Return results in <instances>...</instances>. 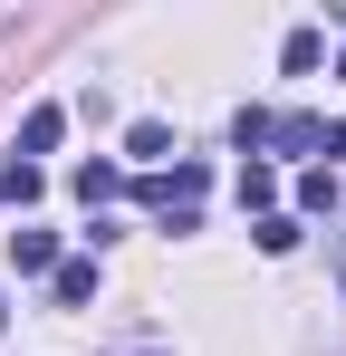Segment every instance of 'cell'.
<instances>
[{
    "instance_id": "3957f363",
    "label": "cell",
    "mask_w": 346,
    "mask_h": 356,
    "mask_svg": "<svg viewBox=\"0 0 346 356\" xmlns=\"http://www.w3.org/2000/svg\"><path fill=\"white\" fill-rule=\"evenodd\" d=\"M97 298V260H58V308H87Z\"/></svg>"
},
{
    "instance_id": "277c9868",
    "label": "cell",
    "mask_w": 346,
    "mask_h": 356,
    "mask_svg": "<svg viewBox=\"0 0 346 356\" xmlns=\"http://www.w3.org/2000/svg\"><path fill=\"white\" fill-rule=\"evenodd\" d=\"M106 193H125V174H115V164H77V202H87V212H97Z\"/></svg>"
},
{
    "instance_id": "52a82bcc",
    "label": "cell",
    "mask_w": 346,
    "mask_h": 356,
    "mask_svg": "<svg viewBox=\"0 0 346 356\" xmlns=\"http://www.w3.org/2000/svg\"><path fill=\"white\" fill-rule=\"evenodd\" d=\"M318 49H327L318 29H288V49H279V67H288V77H308V67H318Z\"/></svg>"
},
{
    "instance_id": "30bf717a",
    "label": "cell",
    "mask_w": 346,
    "mask_h": 356,
    "mask_svg": "<svg viewBox=\"0 0 346 356\" xmlns=\"http://www.w3.org/2000/svg\"><path fill=\"white\" fill-rule=\"evenodd\" d=\"M0 202H39V164H10L0 174Z\"/></svg>"
},
{
    "instance_id": "5b68a950",
    "label": "cell",
    "mask_w": 346,
    "mask_h": 356,
    "mask_svg": "<svg viewBox=\"0 0 346 356\" xmlns=\"http://www.w3.org/2000/svg\"><path fill=\"white\" fill-rule=\"evenodd\" d=\"M231 145L260 154V145H270V106H240V116H231Z\"/></svg>"
},
{
    "instance_id": "9c48e42d",
    "label": "cell",
    "mask_w": 346,
    "mask_h": 356,
    "mask_svg": "<svg viewBox=\"0 0 346 356\" xmlns=\"http://www.w3.org/2000/svg\"><path fill=\"white\" fill-rule=\"evenodd\" d=\"M10 250H19V270H49V260H58L49 232H10Z\"/></svg>"
},
{
    "instance_id": "4fadbf2b",
    "label": "cell",
    "mask_w": 346,
    "mask_h": 356,
    "mask_svg": "<svg viewBox=\"0 0 346 356\" xmlns=\"http://www.w3.org/2000/svg\"><path fill=\"white\" fill-rule=\"evenodd\" d=\"M0 327H10V308H0Z\"/></svg>"
},
{
    "instance_id": "ba28073f",
    "label": "cell",
    "mask_w": 346,
    "mask_h": 356,
    "mask_svg": "<svg viewBox=\"0 0 346 356\" xmlns=\"http://www.w3.org/2000/svg\"><path fill=\"white\" fill-rule=\"evenodd\" d=\"M164 145H173V135H164V125H154V116H135V125H125V154H145V164H154Z\"/></svg>"
},
{
    "instance_id": "7a4b0ae2",
    "label": "cell",
    "mask_w": 346,
    "mask_h": 356,
    "mask_svg": "<svg viewBox=\"0 0 346 356\" xmlns=\"http://www.w3.org/2000/svg\"><path fill=\"white\" fill-rule=\"evenodd\" d=\"M58 135H67V106H29V125H19V164H29V154H49Z\"/></svg>"
},
{
    "instance_id": "8fae6325",
    "label": "cell",
    "mask_w": 346,
    "mask_h": 356,
    "mask_svg": "<svg viewBox=\"0 0 346 356\" xmlns=\"http://www.w3.org/2000/svg\"><path fill=\"white\" fill-rule=\"evenodd\" d=\"M260 250H270V260H279V250H298V222H288V212H270V222H260Z\"/></svg>"
},
{
    "instance_id": "8992f818",
    "label": "cell",
    "mask_w": 346,
    "mask_h": 356,
    "mask_svg": "<svg viewBox=\"0 0 346 356\" xmlns=\"http://www.w3.org/2000/svg\"><path fill=\"white\" fill-rule=\"evenodd\" d=\"M298 202H308V212H337V174L308 164V174H298Z\"/></svg>"
},
{
    "instance_id": "7c38bea8",
    "label": "cell",
    "mask_w": 346,
    "mask_h": 356,
    "mask_svg": "<svg viewBox=\"0 0 346 356\" xmlns=\"http://www.w3.org/2000/svg\"><path fill=\"white\" fill-rule=\"evenodd\" d=\"M337 77H346V49H337Z\"/></svg>"
},
{
    "instance_id": "6da1fadb",
    "label": "cell",
    "mask_w": 346,
    "mask_h": 356,
    "mask_svg": "<svg viewBox=\"0 0 346 356\" xmlns=\"http://www.w3.org/2000/svg\"><path fill=\"white\" fill-rule=\"evenodd\" d=\"M270 145L279 154H318L327 145V116H270Z\"/></svg>"
}]
</instances>
